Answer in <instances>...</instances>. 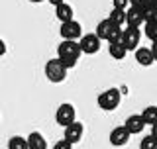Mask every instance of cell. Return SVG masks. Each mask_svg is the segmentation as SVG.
Masks as SVG:
<instances>
[{
    "label": "cell",
    "instance_id": "obj_22",
    "mask_svg": "<svg viewBox=\"0 0 157 149\" xmlns=\"http://www.w3.org/2000/svg\"><path fill=\"white\" fill-rule=\"evenodd\" d=\"M128 6H130V0H114V8L118 10H126Z\"/></svg>",
    "mask_w": 157,
    "mask_h": 149
},
{
    "label": "cell",
    "instance_id": "obj_27",
    "mask_svg": "<svg viewBox=\"0 0 157 149\" xmlns=\"http://www.w3.org/2000/svg\"><path fill=\"white\" fill-rule=\"evenodd\" d=\"M47 2H49V4H53V6L57 8L59 4H63V2H65V0H47Z\"/></svg>",
    "mask_w": 157,
    "mask_h": 149
},
{
    "label": "cell",
    "instance_id": "obj_17",
    "mask_svg": "<svg viewBox=\"0 0 157 149\" xmlns=\"http://www.w3.org/2000/svg\"><path fill=\"white\" fill-rule=\"evenodd\" d=\"M108 20H110L114 26L118 28H122L126 24V10H118V8H112V12H110V16H108Z\"/></svg>",
    "mask_w": 157,
    "mask_h": 149
},
{
    "label": "cell",
    "instance_id": "obj_8",
    "mask_svg": "<svg viewBox=\"0 0 157 149\" xmlns=\"http://www.w3.org/2000/svg\"><path fill=\"white\" fill-rule=\"evenodd\" d=\"M82 132H85V128H82L81 122H73L71 126L65 128V136H63V139L69 141L71 145H75V143H78L82 139Z\"/></svg>",
    "mask_w": 157,
    "mask_h": 149
},
{
    "label": "cell",
    "instance_id": "obj_9",
    "mask_svg": "<svg viewBox=\"0 0 157 149\" xmlns=\"http://www.w3.org/2000/svg\"><path fill=\"white\" fill-rule=\"evenodd\" d=\"M124 128L130 132V136L141 133L144 128H145V122H144V118H141V114H132V116H128V120L124 122Z\"/></svg>",
    "mask_w": 157,
    "mask_h": 149
},
{
    "label": "cell",
    "instance_id": "obj_18",
    "mask_svg": "<svg viewBox=\"0 0 157 149\" xmlns=\"http://www.w3.org/2000/svg\"><path fill=\"white\" fill-rule=\"evenodd\" d=\"M141 118H144L145 126H153V124H157V106H147V108H144Z\"/></svg>",
    "mask_w": 157,
    "mask_h": 149
},
{
    "label": "cell",
    "instance_id": "obj_2",
    "mask_svg": "<svg viewBox=\"0 0 157 149\" xmlns=\"http://www.w3.org/2000/svg\"><path fill=\"white\" fill-rule=\"evenodd\" d=\"M45 77L49 82H63L67 77V67L63 65L61 59H49L45 63Z\"/></svg>",
    "mask_w": 157,
    "mask_h": 149
},
{
    "label": "cell",
    "instance_id": "obj_24",
    "mask_svg": "<svg viewBox=\"0 0 157 149\" xmlns=\"http://www.w3.org/2000/svg\"><path fill=\"white\" fill-rule=\"evenodd\" d=\"M147 0H130V6H136V8H141Z\"/></svg>",
    "mask_w": 157,
    "mask_h": 149
},
{
    "label": "cell",
    "instance_id": "obj_14",
    "mask_svg": "<svg viewBox=\"0 0 157 149\" xmlns=\"http://www.w3.org/2000/svg\"><path fill=\"white\" fill-rule=\"evenodd\" d=\"M26 139H28V147L29 149H47V139L39 132H32Z\"/></svg>",
    "mask_w": 157,
    "mask_h": 149
},
{
    "label": "cell",
    "instance_id": "obj_1",
    "mask_svg": "<svg viewBox=\"0 0 157 149\" xmlns=\"http://www.w3.org/2000/svg\"><path fill=\"white\" fill-rule=\"evenodd\" d=\"M81 45H78V41H67V39H63L61 43H59L57 47V59H61L63 65L67 69L75 67L78 57H81Z\"/></svg>",
    "mask_w": 157,
    "mask_h": 149
},
{
    "label": "cell",
    "instance_id": "obj_20",
    "mask_svg": "<svg viewBox=\"0 0 157 149\" xmlns=\"http://www.w3.org/2000/svg\"><path fill=\"white\" fill-rule=\"evenodd\" d=\"M145 37L151 39V43L157 41V20H153V22H147L145 24Z\"/></svg>",
    "mask_w": 157,
    "mask_h": 149
},
{
    "label": "cell",
    "instance_id": "obj_25",
    "mask_svg": "<svg viewBox=\"0 0 157 149\" xmlns=\"http://www.w3.org/2000/svg\"><path fill=\"white\" fill-rule=\"evenodd\" d=\"M151 53H153V59H155V61H157V41H153V43H151Z\"/></svg>",
    "mask_w": 157,
    "mask_h": 149
},
{
    "label": "cell",
    "instance_id": "obj_11",
    "mask_svg": "<svg viewBox=\"0 0 157 149\" xmlns=\"http://www.w3.org/2000/svg\"><path fill=\"white\" fill-rule=\"evenodd\" d=\"M144 14H141V8L130 6V10H126V24L128 28H140L144 24Z\"/></svg>",
    "mask_w": 157,
    "mask_h": 149
},
{
    "label": "cell",
    "instance_id": "obj_3",
    "mask_svg": "<svg viewBox=\"0 0 157 149\" xmlns=\"http://www.w3.org/2000/svg\"><path fill=\"white\" fill-rule=\"evenodd\" d=\"M120 100H122V92L118 90V88H108V90L98 94V106L106 112L116 110V108L120 106Z\"/></svg>",
    "mask_w": 157,
    "mask_h": 149
},
{
    "label": "cell",
    "instance_id": "obj_21",
    "mask_svg": "<svg viewBox=\"0 0 157 149\" xmlns=\"http://www.w3.org/2000/svg\"><path fill=\"white\" fill-rule=\"evenodd\" d=\"M140 149H157V139L151 136V133H149V136H145L144 139L140 141Z\"/></svg>",
    "mask_w": 157,
    "mask_h": 149
},
{
    "label": "cell",
    "instance_id": "obj_16",
    "mask_svg": "<svg viewBox=\"0 0 157 149\" xmlns=\"http://www.w3.org/2000/svg\"><path fill=\"white\" fill-rule=\"evenodd\" d=\"M108 53H110V57H114L116 61H122V59L126 57L128 49L122 45V43H110V45H108Z\"/></svg>",
    "mask_w": 157,
    "mask_h": 149
},
{
    "label": "cell",
    "instance_id": "obj_7",
    "mask_svg": "<svg viewBox=\"0 0 157 149\" xmlns=\"http://www.w3.org/2000/svg\"><path fill=\"white\" fill-rule=\"evenodd\" d=\"M100 41L102 39L96 36V33H86V36L81 37L78 45H81V51L86 53V55H94V53L100 51Z\"/></svg>",
    "mask_w": 157,
    "mask_h": 149
},
{
    "label": "cell",
    "instance_id": "obj_30",
    "mask_svg": "<svg viewBox=\"0 0 157 149\" xmlns=\"http://www.w3.org/2000/svg\"><path fill=\"white\" fill-rule=\"evenodd\" d=\"M151 2H153V4H155V8H157V0H151Z\"/></svg>",
    "mask_w": 157,
    "mask_h": 149
},
{
    "label": "cell",
    "instance_id": "obj_23",
    "mask_svg": "<svg viewBox=\"0 0 157 149\" xmlns=\"http://www.w3.org/2000/svg\"><path fill=\"white\" fill-rule=\"evenodd\" d=\"M53 149H73V145L69 141H65V139H61V141H57L55 145H53Z\"/></svg>",
    "mask_w": 157,
    "mask_h": 149
},
{
    "label": "cell",
    "instance_id": "obj_29",
    "mask_svg": "<svg viewBox=\"0 0 157 149\" xmlns=\"http://www.w3.org/2000/svg\"><path fill=\"white\" fill-rule=\"evenodd\" d=\"M29 2H33V4H39V2H43V0H29Z\"/></svg>",
    "mask_w": 157,
    "mask_h": 149
},
{
    "label": "cell",
    "instance_id": "obj_6",
    "mask_svg": "<svg viewBox=\"0 0 157 149\" xmlns=\"http://www.w3.org/2000/svg\"><path fill=\"white\" fill-rule=\"evenodd\" d=\"M59 33H61V37L67 39V41H77V39L82 37V26L77 22V20H73V22L61 24V29H59Z\"/></svg>",
    "mask_w": 157,
    "mask_h": 149
},
{
    "label": "cell",
    "instance_id": "obj_10",
    "mask_svg": "<svg viewBox=\"0 0 157 149\" xmlns=\"http://www.w3.org/2000/svg\"><path fill=\"white\" fill-rule=\"evenodd\" d=\"M128 141H130V132H128L124 126H118L110 132V143L114 147H122V145H126Z\"/></svg>",
    "mask_w": 157,
    "mask_h": 149
},
{
    "label": "cell",
    "instance_id": "obj_26",
    "mask_svg": "<svg viewBox=\"0 0 157 149\" xmlns=\"http://www.w3.org/2000/svg\"><path fill=\"white\" fill-rule=\"evenodd\" d=\"M6 43H4V39H0V55H4V53H6Z\"/></svg>",
    "mask_w": 157,
    "mask_h": 149
},
{
    "label": "cell",
    "instance_id": "obj_12",
    "mask_svg": "<svg viewBox=\"0 0 157 149\" xmlns=\"http://www.w3.org/2000/svg\"><path fill=\"white\" fill-rule=\"evenodd\" d=\"M55 16L61 24H67V22H73V16H75V12H73V6L67 2L59 4V6L55 8Z\"/></svg>",
    "mask_w": 157,
    "mask_h": 149
},
{
    "label": "cell",
    "instance_id": "obj_28",
    "mask_svg": "<svg viewBox=\"0 0 157 149\" xmlns=\"http://www.w3.org/2000/svg\"><path fill=\"white\" fill-rule=\"evenodd\" d=\"M151 136L157 139V124H153V126H151Z\"/></svg>",
    "mask_w": 157,
    "mask_h": 149
},
{
    "label": "cell",
    "instance_id": "obj_5",
    "mask_svg": "<svg viewBox=\"0 0 157 149\" xmlns=\"http://www.w3.org/2000/svg\"><path fill=\"white\" fill-rule=\"evenodd\" d=\"M140 39H141L140 28H126V29H122V45H124L128 51H136L137 45H140Z\"/></svg>",
    "mask_w": 157,
    "mask_h": 149
},
{
    "label": "cell",
    "instance_id": "obj_15",
    "mask_svg": "<svg viewBox=\"0 0 157 149\" xmlns=\"http://www.w3.org/2000/svg\"><path fill=\"white\" fill-rule=\"evenodd\" d=\"M141 14H144L145 24H147V22H153V20H157V8H155V4L151 2V0H147L144 6H141Z\"/></svg>",
    "mask_w": 157,
    "mask_h": 149
},
{
    "label": "cell",
    "instance_id": "obj_4",
    "mask_svg": "<svg viewBox=\"0 0 157 149\" xmlns=\"http://www.w3.org/2000/svg\"><path fill=\"white\" fill-rule=\"evenodd\" d=\"M55 120L59 126H63V128H67V126H71L73 122H77V110H75V106L73 104H61V106L57 108V114H55Z\"/></svg>",
    "mask_w": 157,
    "mask_h": 149
},
{
    "label": "cell",
    "instance_id": "obj_13",
    "mask_svg": "<svg viewBox=\"0 0 157 149\" xmlns=\"http://www.w3.org/2000/svg\"><path fill=\"white\" fill-rule=\"evenodd\" d=\"M136 61L141 67H149L151 63H155V59H153V53H151L149 47H137L136 49Z\"/></svg>",
    "mask_w": 157,
    "mask_h": 149
},
{
    "label": "cell",
    "instance_id": "obj_19",
    "mask_svg": "<svg viewBox=\"0 0 157 149\" xmlns=\"http://www.w3.org/2000/svg\"><path fill=\"white\" fill-rule=\"evenodd\" d=\"M8 149H29V147H28V139H26V137H20V136L10 137Z\"/></svg>",
    "mask_w": 157,
    "mask_h": 149
}]
</instances>
